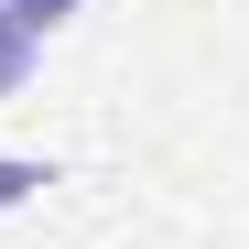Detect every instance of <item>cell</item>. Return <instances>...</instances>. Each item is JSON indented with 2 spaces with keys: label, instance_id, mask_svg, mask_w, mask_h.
<instances>
[{
  "label": "cell",
  "instance_id": "6da1fadb",
  "mask_svg": "<svg viewBox=\"0 0 249 249\" xmlns=\"http://www.w3.org/2000/svg\"><path fill=\"white\" fill-rule=\"evenodd\" d=\"M44 184H54V162H44V152H0V217H22Z\"/></svg>",
  "mask_w": 249,
  "mask_h": 249
},
{
  "label": "cell",
  "instance_id": "3957f363",
  "mask_svg": "<svg viewBox=\"0 0 249 249\" xmlns=\"http://www.w3.org/2000/svg\"><path fill=\"white\" fill-rule=\"evenodd\" d=\"M33 54H44V44H33L22 22H0V98H22V76H33Z\"/></svg>",
  "mask_w": 249,
  "mask_h": 249
},
{
  "label": "cell",
  "instance_id": "7a4b0ae2",
  "mask_svg": "<svg viewBox=\"0 0 249 249\" xmlns=\"http://www.w3.org/2000/svg\"><path fill=\"white\" fill-rule=\"evenodd\" d=\"M76 11H87V0H0V22H22L33 44H54V33H65Z\"/></svg>",
  "mask_w": 249,
  "mask_h": 249
}]
</instances>
